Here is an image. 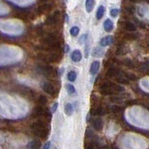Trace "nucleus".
Wrapping results in <instances>:
<instances>
[{
    "label": "nucleus",
    "instance_id": "nucleus-1",
    "mask_svg": "<svg viewBox=\"0 0 149 149\" xmlns=\"http://www.w3.org/2000/svg\"><path fill=\"white\" fill-rule=\"evenodd\" d=\"M31 132L34 133L36 136L39 138H46L49 134V130L47 128V125L43 121H36L32 123L30 126Z\"/></svg>",
    "mask_w": 149,
    "mask_h": 149
},
{
    "label": "nucleus",
    "instance_id": "nucleus-2",
    "mask_svg": "<svg viewBox=\"0 0 149 149\" xmlns=\"http://www.w3.org/2000/svg\"><path fill=\"white\" fill-rule=\"evenodd\" d=\"M38 57L41 58L42 61H44V62H47V63H56L59 61V56L55 53H50V54H41L39 55Z\"/></svg>",
    "mask_w": 149,
    "mask_h": 149
},
{
    "label": "nucleus",
    "instance_id": "nucleus-3",
    "mask_svg": "<svg viewBox=\"0 0 149 149\" xmlns=\"http://www.w3.org/2000/svg\"><path fill=\"white\" fill-rule=\"evenodd\" d=\"M43 91L48 93V94L51 95V96H55L56 95V88H54V86L52 84H50L49 82H43L41 85Z\"/></svg>",
    "mask_w": 149,
    "mask_h": 149
},
{
    "label": "nucleus",
    "instance_id": "nucleus-4",
    "mask_svg": "<svg viewBox=\"0 0 149 149\" xmlns=\"http://www.w3.org/2000/svg\"><path fill=\"white\" fill-rule=\"evenodd\" d=\"M59 14H60L59 11H55L53 14L49 15L48 18H47V20H46L47 24H48V25H54V24H56L57 22H58V19H59Z\"/></svg>",
    "mask_w": 149,
    "mask_h": 149
},
{
    "label": "nucleus",
    "instance_id": "nucleus-5",
    "mask_svg": "<svg viewBox=\"0 0 149 149\" xmlns=\"http://www.w3.org/2000/svg\"><path fill=\"white\" fill-rule=\"evenodd\" d=\"M71 59H72L73 62H74V63L80 62L81 59H82V53H81V51L78 50V49L74 50L73 52H72V54H71Z\"/></svg>",
    "mask_w": 149,
    "mask_h": 149
},
{
    "label": "nucleus",
    "instance_id": "nucleus-6",
    "mask_svg": "<svg viewBox=\"0 0 149 149\" xmlns=\"http://www.w3.org/2000/svg\"><path fill=\"white\" fill-rule=\"evenodd\" d=\"M34 114L37 116H49V113H48V111L45 110L42 106H36L34 109Z\"/></svg>",
    "mask_w": 149,
    "mask_h": 149
},
{
    "label": "nucleus",
    "instance_id": "nucleus-7",
    "mask_svg": "<svg viewBox=\"0 0 149 149\" xmlns=\"http://www.w3.org/2000/svg\"><path fill=\"white\" fill-rule=\"evenodd\" d=\"M99 69H100V62L99 61H94L91 65L90 72L91 74H96L98 71H99Z\"/></svg>",
    "mask_w": 149,
    "mask_h": 149
},
{
    "label": "nucleus",
    "instance_id": "nucleus-8",
    "mask_svg": "<svg viewBox=\"0 0 149 149\" xmlns=\"http://www.w3.org/2000/svg\"><path fill=\"white\" fill-rule=\"evenodd\" d=\"M114 42V39H113V37L108 36H105L104 37V38H102L101 41H100V45L102 47H106V46H109L111 45L112 43Z\"/></svg>",
    "mask_w": 149,
    "mask_h": 149
},
{
    "label": "nucleus",
    "instance_id": "nucleus-9",
    "mask_svg": "<svg viewBox=\"0 0 149 149\" xmlns=\"http://www.w3.org/2000/svg\"><path fill=\"white\" fill-rule=\"evenodd\" d=\"M102 120L101 118H95L94 120L92 121V126L96 130H101L102 129Z\"/></svg>",
    "mask_w": 149,
    "mask_h": 149
},
{
    "label": "nucleus",
    "instance_id": "nucleus-10",
    "mask_svg": "<svg viewBox=\"0 0 149 149\" xmlns=\"http://www.w3.org/2000/svg\"><path fill=\"white\" fill-rule=\"evenodd\" d=\"M104 30L106 32H111L112 30H113V28H114L113 22H112L110 19H107V20H105V22H104Z\"/></svg>",
    "mask_w": 149,
    "mask_h": 149
},
{
    "label": "nucleus",
    "instance_id": "nucleus-11",
    "mask_svg": "<svg viewBox=\"0 0 149 149\" xmlns=\"http://www.w3.org/2000/svg\"><path fill=\"white\" fill-rule=\"evenodd\" d=\"M28 147L29 149H40L41 147V143L39 140H33L30 143L28 144Z\"/></svg>",
    "mask_w": 149,
    "mask_h": 149
},
{
    "label": "nucleus",
    "instance_id": "nucleus-12",
    "mask_svg": "<svg viewBox=\"0 0 149 149\" xmlns=\"http://www.w3.org/2000/svg\"><path fill=\"white\" fill-rule=\"evenodd\" d=\"M40 69L42 70V72H44L47 74H52L54 70L51 66H48V65H40Z\"/></svg>",
    "mask_w": 149,
    "mask_h": 149
},
{
    "label": "nucleus",
    "instance_id": "nucleus-13",
    "mask_svg": "<svg viewBox=\"0 0 149 149\" xmlns=\"http://www.w3.org/2000/svg\"><path fill=\"white\" fill-rule=\"evenodd\" d=\"M94 5H95V1L94 0H87L86 1V10L87 12H91L93 8H94Z\"/></svg>",
    "mask_w": 149,
    "mask_h": 149
},
{
    "label": "nucleus",
    "instance_id": "nucleus-14",
    "mask_svg": "<svg viewBox=\"0 0 149 149\" xmlns=\"http://www.w3.org/2000/svg\"><path fill=\"white\" fill-rule=\"evenodd\" d=\"M106 74L108 77H116L119 76V71L118 69L114 68V67H111V68L108 69V71H107Z\"/></svg>",
    "mask_w": 149,
    "mask_h": 149
},
{
    "label": "nucleus",
    "instance_id": "nucleus-15",
    "mask_svg": "<svg viewBox=\"0 0 149 149\" xmlns=\"http://www.w3.org/2000/svg\"><path fill=\"white\" fill-rule=\"evenodd\" d=\"M124 28H125V30H128L130 32H134L135 30H136L135 25L130 22H124Z\"/></svg>",
    "mask_w": 149,
    "mask_h": 149
},
{
    "label": "nucleus",
    "instance_id": "nucleus-16",
    "mask_svg": "<svg viewBox=\"0 0 149 149\" xmlns=\"http://www.w3.org/2000/svg\"><path fill=\"white\" fill-rule=\"evenodd\" d=\"M104 11H105V8H104V6H100L99 8H98L97 12H96V18H97V20H101V19L102 18V16H104Z\"/></svg>",
    "mask_w": 149,
    "mask_h": 149
},
{
    "label": "nucleus",
    "instance_id": "nucleus-17",
    "mask_svg": "<svg viewBox=\"0 0 149 149\" xmlns=\"http://www.w3.org/2000/svg\"><path fill=\"white\" fill-rule=\"evenodd\" d=\"M64 112H65V115L68 116L73 115V106L71 104L67 102V104L64 105Z\"/></svg>",
    "mask_w": 149,
    "mask_h": 149
},
{
    "label": "nucleus",
    "instance_id": "nucleus-18",
    "mask_svg": "<svg viewBox=\"0 0 149 149\" xmlns=\"http://www.w3.org/2000/svg\"><path fill=\"white\" fill-rule=\"evenodd\" d=\"M105 114V110L104 108H102V107H98L95 110H93L91 112V115H94V116H102Z\"/></svg>",
    "mask_w": 149,
    "mask_h": 149
},
{
    "label": "nucleus",
    "instance_id": "nucleus-19",
    "mask_svg": "<svg viewBox=\"0 0 149 149\" xmlns=\"http://www.w3.org/2000/svg\"><path fill=\"white\" fill-rule=\"evenodd\" d=\"M77 74L76 71H70L67 74V78L70 82H74L77 79Z\"/></svg>",
    "mask_w": 149,
    "mask_h": 149
},
{
    "label": "nucleus",
    "instance_id": "nucleus-20",
    "mask_svg": "<svg viewBox=\"0 0 149 149\" xmlns=\"http://www.w3.org/2000/svg\"><path fill=\"white\" fill-rule=\"evenodd\" d=\"M102 55H104V50L101 49L100 48H95L92 51L93 57H102Z\"/></svg>",
    "mask_w": 149,
    "mask_h": 149
},
{
    "label": "nucleus",
    "instance_id": "nucleus-21",
    "mask_svg": "<svg viewBox=\"0 0 149 149\" xmlns=\"http://www.w3.org/2000/svg\"><path fill=\"white\" fill-rule=\"evenodd\" d=\"M66 90H67V92L69 93L70 95H73L76 93V88H74L72 84H66Z\"/></svg>",
    "mask_w": 149,
    "mask_h": 149
},
{
    "label": "nucleus",
    "instance_id": "nucleus-22",
    "mask_svg": "<svg viewBox=\"0 0 149 149\" xmlns=\"http://www.w3.org/2000/svg\"><path fill=\"white\" fill-rule=\"evenodd\" d=\"M49 4H43V5H41V6H39V8H38V11L39 12H41V13H43V12H45V11H47V10H49Z\"/></svg>",
    "mask_w": 149,
    "mask_h": 149
},
{
    "label": "nucleus",
    "instance_id": "nucleus-23",
    "mask_svg": "<svg viewBox=\"0 0 149 149\" xmlns=\"http://www.w3.org/2000/svg\"><path fill=\"white\" fill-rule=\"evenodd\" d=\"M79 33V28L77 26H73L71 29H70V34L73 36H77Z\"/></svg>",
    "mask_w": 149,
    "mask_h": 149
},
{
    "label": "nucleus",
    "instance_id": "nucleus-24",
    "mask_svg": "<svg viewBox=\"0 0 149 149\" xmlns=\"http://www.w3.org/2000/svg\"><path fill=\"white\" fill-rule=\"evenodd\" d=\"M38 102L42 105H45L47 102H48V99H47V97L44 96V95H40L39 98H38Z\"/></svg>",
    "mask_w": 149,
    "mask_h": 149
},
{
    "label": "nucleus",
    "instance_id": "nucleus-25",
    "mask_svg": "<svg viewBox=\"0 0 149 149\" xmlns=\"http://www.w3.org/2000/svg\"><path fill=\"white\" fill-rule=\"evenodd\" d=\"M123 64H125L126 66H128V67H130V68H133V63L132 62V60H129V59H126L123 61Z\"/></svg>",
    "mask_w": 149,
    "mask_h": 149
},
{
    "label": "nucleus",
    "instance_id": "nucleus-26",
    "mask_svg": "<svg viewBox=\"0 0 149 149\" xmlns=\"http://www.w3.org/2000/svg\"><path fill=\"white\" fill-rule=\"evenodd\" d=\"M118 13H119V9L118 8H113V9H111L110 10V14H111V16L112 17H116L118 15Z\"/></svg>",
    "mask_w": 149,
    "mask_h": 149
},
{
    "label": "nucleus",
    "instance_id": "nucleus-27",
    "mask_svg": "<svg viewBox=\"0 0 149 149\" xmlns=\"http://www.w3.org/2000/svg\"><path fill=\"white\" fill-rule=\"evenodd\" d=\"M126 77H127L128 78H130V80H136V78H137L136 76L132 74V73H126Z\"/></svg>",
    "mask_w": 149,
    "mask_h": 149
},
{
    "label": "nucleus",
    "instance_id": "nucleus-28",
    "mask_svg": "<svg viewBox=\"0 0 149 149\" xmlns=\"http://www.w3.org/2000/svg\"><path fill=\"white\" fill-rule=\"evenodd\" d=\"M116 80H118L119 83L129 84V79H126V78H124V77H118V78H116Z\"/></svg>",
    "mask_w": 149,
    "mask_h": 149
},
{
    "label": "nucleus",
    "instance_id": "nucleus-29",
    "mask_svg": "<svg viewBox=\"0 0 149 149\" xmlns=\"http://www.w3.org/2000/svg\"><path fill=\"white\" fill-rule=\"evenodd\" d=\"M88 35L87 34H85V35H83L81 37H80V38H79V40H78V42H79V43H80V44H82V43H84V42H85L86 40H87V38H88Z\"/></svg>",
    "mask_w": 149,
    "mask_h": 149
},
{
    "label": "nucleus",
    "instance_id": "nucleus-30",
    "mask_svg": "<svg viewBox=\"0 0 149 149\" xmlns=\"http://www.w3.org/2000/svg\"><path fill=\"white\" fill-rule=\"evenodd\" d=\"M121 108L119 106H116V105H113V106H111V110L113 111V112H118V111H119Z\"/></svg>",
    "mask_w": 149,
    "mask_h": 149
},
{
    "label": "nucleus",
    "instance_id": "nucleus-31",
    "mask_svg": "<svg viewBox=\"0 0 149 149\" xmlns=\"http://www.w3.org/2000/svg\"><path fill=\"white\" fill-rule=\"evenodd\" d=\"M43 149H50V142H47V143L44 144Z\"/></svg>",
    "mask_w": 149,
    "mask_h": 149
},
{
    "label": "nucleus",
    "instance_id": "nucleus-32",
    "mask_svg": "<svg viewBox=\"0 0 149 149\" xmlns=\"http://www.w3.org/2000/svg\"><path fill=\"white\" fill-rule=\"evenodd\" d=\"M94 148V146H93V143H90L88 144V146H86V149H93Z\"/></svg>",
    "mask_w": 149,
    "mask_h": 149
},
{
    "label": "nucleus",
    "instance_id": "nucleus-33",
    "mask_svg": "<svg viewBox=\"0 0 149 149\" xmlns=\"http://www.w3.org/2000/svg\"><path fill=\"white\" fill-rule=\"evenodd\" d=\"M58 102H55V104H53V106H52V112L54 113V112L56 111V109H57V107H58Z\"/></svg>",
    "mask_w": 149,
    "mask_h": 149
},
{
    "label": "nucleus",
    "instance_id": "nucleus-34",
    "mask_svg": "<svg viewBox=\"0 0 149 149\" xmlns=\"http://www.w3.org/2000/svg\"><path fill=\"white\" fill-rule=\"evenodd\" d=\"M69 49H70V48H69V46H68L67 44H65V53H67V52H69Z\"/></svg>",
    "mask_w": 149,
    "mask_h": 149
}]
</instances>
